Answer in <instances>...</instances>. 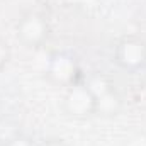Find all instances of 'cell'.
<instances>
[{
  "mask_svg": "<svg viewBox=\"0 0 146 146\" xmlns=\"http://www.w3.org/2000/svg\"><path fill=\"white\" fill-rule=\"evenodd\" d=\"M46 75L54 85H60L65 88L82 80L80 65L76 58L68 51H56L49 56Z\"/></svg>",
  "mask_w": 146,
  "mask_h": 146,
  "instance_id": "obj_4",
  "label": "cell"
},
{
  "mask_svg": "<svg viewBox=\"0 0 146 146\" xmlns=\"http://www.w3.org/2000/svg\"><path fill=\"white\" fill-rule=\"evenodd\" d=\"M63 110L73 119H88L97 114V97L88 82L70 85L63 95Z\"/></svg>",
  "mask_w": 146,
  "mask_h": 146,
  "instance_id": "obj_3",
  "label": "cell"
},
{
  "mask_svg": "<svg viewBox=\"0 0 146 146\" xmlns=\"http://www.w3.org/2000/svg\"><path fill=\"white\" fill-rule=\"evenodd\" d=\"M112 61L127 75H138L146 70V41L136 34H126L114 44Z\"/></svg>",
  "mask_w": 146,
  "mask_h": 146,
  "instance_id": "obj_1",
  "label": "cell"
},
{
  "mask_svg": "<svg viewBox=\"0 0 146 146\" xmlns=\"http://www.w3.org/2000/svg\"><path fill=\"white\" fill-rule=\"evenodd\" d=\"M97 97V114L102 115H117L122 107V99L114 85L104 78H94L88 82Z\"/></svg>",
  "mask_w": 146,
  "mask_h": 146,
  "instance_id": "obj_5",
  "label": "cell"
},
{
  "mask_svg": "<svg viewBox=\"0 0 146 146\" xmlns=\"http://www.w3.org/2000/svg\"><path fill=\"white\" fill-rule=\"evenodd\" d=\"M39 146H72V145H70L66 139L60 138V136H51V138L44 139V141H42Z\"/></svg>",
  "mask_w": 146,
  "mask_h": 146,
  "instance_id": "obj_8",
  "label": "cell"
},
{
  "mask_svg": "<svg viewBox=\"0 0 146 146\" xmlns=\"http://www.w3.org/2000/svg\"><path fill=\"white\" fill-rule=\"evenodd\" d=\"M10 56H12V53H10L9 42L3 37H0V72L7 66V63L10 61Z\"/></svg>",
  "mask_w": 146,
  "mask_h": 146,
  "instance_id": "obj_6",
  "label": "cell"
},
{
  "mask_svg": "<svg viewBox=\"0 0 146 146\" xmlns=\"http://www.w3.org/2000/svg\"><path fill=\"white\" fill-rule=\"evenodd\" d=\"M3 146H34L33 139L26 134H14L7 139V143Z\"/></svg>",
  "mask_w": 146,
  "mask_h": 146,
  "instance_id": "obj_7",
  "label": "cell"
},
{
  "mask_svg": "<svg viewBox=\"0 0 146 146\" xmlns=\"http://www.w3.org/2000/svg\"><path fill=\"white\" fill-rule=\"evenodd\" d=\"M51 34V26L48 17L39 10H27L21 15L15 24L17 41L31 51H36L46 44Z\"/></svg>",
  "mask_w": 146,
  "mask_h": 146,
  "instance_id": "obj_2",
  "label": "cell"
}]
</instances>
